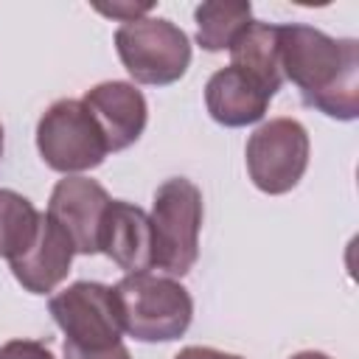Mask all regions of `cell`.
Segmentation results:
<instances>
[{"instance_id": "obj_1", "label": "cell", "mask_w": 359, "mask_h": 359, "mask_svg": "<svg viewBox=\"0 0 359 359\" xmlns=\"http://www.w3.org/2000/svg\"><path fill=\"white\" fill-rule=\"evenodd\" d=\"M278 59L283 81L300 90L306 107L337 118H359V42L334 39L303 22L278 25Z\"/></svg>"}, {"instance_id": "obj_2", "label": "cell", "mask_w": 359, "mask_h": 359, "mask_svg": "<svg viewBox=\"0 0 359 359\" xmlns=\"http://www.w3.org/2000/svg\"><path fill=\"white\" fill-rule=\"evenodd\" d=\"M123 331L137 342L180 339L194 320L191 292L174 280L151 272L121 278L115 286Z\"/></svg>"}, {"instance_id": "obj_3", "label": "cell", "mask_w": 359, "mask_h": 359, "mask_svg": "<svg viewBox=\"0 0 359 359\" xmlns=\"http://www.w3.org/2000/svg\"><path fill=\"white\" fill-rule=\"evenodd\" d=\"M202 191L185 180L171 177L154 191L151 202V258L154 266L168 275H188L199 258L202 230Z\"/></svg>"}, {"instance_id": "obj_4", "label": "cell", "mask_w": 359, "mask_h": 359, "mask_svg": "<svg viewBox=\"0 0 359 359\" xmlns=\"http://www.w3.org/2000/svg\"><path fill=\"white\" fill-rule=\"evenodd\" d=\"M115 50L126 73L137 84L149 87L180 81L191 65L188 34L165 17H140L121 22L115 31Z\"/></svg>"}, {"instance_id": "obj_5", "label": "cell", "mask_w": 359, "mask_h": 359, "mask_svg": "<svg viewBox=\"0 0 359 359\" xmlns=\"http://www.w3.org/2000/svg\"><path fill=\"white\" fill-rule=\"evenodd\" d=\"M36 149L48 168L70 177L98 168L109 154L107 140L81 98L53 101L36 123Z\"/></svg>"}, {"instance_id": "obj_6", "label": "cell", "mask_w": 359, "mask_h": 359, "mask_svg": "<svg viewBox=\"0 0 359 359\" xmlns=\"http://www.w3.org/2000/svg\"><path fill=\"white\" fill-rule=\"evenodd\" d=\"M48 311L65 334L67 345L81 351H101L121 342L123 323L112 286L98 280H76L50 294Z\"/></svg>"}, {"instance_id": "obj_7", "label": "cell", "mask_w": 359, "mask_h": 359, "mask_svg": "<svg viewBox=\"0 0 359 359\" xmlns=\"http://www.w3.org/2000/svg\"><path fill=\"white\" fill-rule=\"evenodd\" d=\"M309 132L294 118H269L261 123L244 149L252 185L269 196L292 191L309 168Z\"/></svg>"}, {"instance_id": "obj_8", "label": "cell", "mask_w": 359, "mask_h": 359, "mask_svg": "<svg viewBox=\"0 0 359 359\" xmlns=\"http://www.w3.org/2000/svg\"><path fill=\"white\" fill-rule=\"evenodd\" d=\"M109 202L112 199L101 182L81 174H70L53 185L45 213L67 233L79 255H95L101 219Z\"/></svg>"}, {"instance_id": "obj_9", "label": "cell", "mask_w": 359, "mask_h": 359, "mask_svg": "<svg viewBox=\"0 0 359 359\" xmlns=\"http://www.w3.org/2000/svg\"><path fill=\"white\" fill-rule=\"evenodd\" d=\"M81 104L95 118L109 151H123L137 143L149 121L146 98L132 81H101L84 93Z\"/></svg>"}, {"instance_id": "obj_10", "label": "cell", "mask_w": 359, "mask_h": 359, "mask_svg": "<svg viewBox=\"0 0 359 359\" xmlns=\"http://www.w3.org/2000/svg\"><path fill=\"white\" fill-rule=\"evenodd\" d=\"M98 252L112 258L126 275L149 272L154 266L149 213L126 199H112L101 219Z\"/></svg>"}, {"instance_id": "obj_11", "label": "cell", "mask_w": 359, "mask_h": 359, "mask_svg": "<svg viewBox=\"0 0 359 359\" xmlns=\"http://www.w3.org/2000/svg\"><path fill=\"white\" fill-rule=\"evenodd\" d=\"M73 255H76V250H73V241L67 238V233L48 213H42L34 244L22 255L8 261V266L25 292L48 294L67 278Z\"/></svg>"}, {"instance_id": "obj_12", "label": "cell", "mask_w": 359, "mask_h": 359, "mask_svg": "<svg viewBox=\"0 0 359 359\" xmlns=\"http://www.w3.org/2000/svg\"><path fill=\"white\" fill-rule=\"evenodd\" d=\"M269 98L272 95L264 90V84H258L250 73L233 65L216 70L205 84L208 115L216 123L230 126V129L258 123L266 115Z\"/></svg>"}, {"instance_id": "obj_13", "label": "cell", "mask_w": 359, "mask_h": 359, "mask_svg": "<svg viewBox=\"0 0 359 359\" xmlns=\"http://www.w3.org/2000/svg\"><path fill=\"white\" fill-rule=\"evenodd\" d=\"M230 65L250 73L269 95H275L283 84L280 59H278V25L252 20L230 45Z\"/></svg>"}, {"instance_id": "obj_14", "label": "cell", "mask_w": 359, "mask_h": 359, "mask_svg": "<svg viewBox=\"0 0 359 359\" xmlns=\"http://www.w3.org/2000/svg\"><path fill=\"white\" fill-rule=\"evenodd\" d=\"M196 20V42L199 48L219 53L230 50L236 36L252 22V6L250 3H202L194 11Z\"/></svg>"}, {"instance_id": "obj_15", "label": "cell", "mask_w": 359, "mask_h": 359, "mask_svg": "<svg viewBox=\"0 0 359 359\" xmlns=\"http://www.w3.org/2000/svg\"><path fill=\"white\" fill-rule=\"evenodd\" d=\"M39 216L42 213L22 194L0 188V258L14 261L34 244Z\"/></svg>"}, {"instance_id": "obj_16", "label": "cell", "mask_w": 359, "mask_h": 359, "mask_svg": "<svg viewBox=\"0 0 359 359\" xmlns=\"http://www.w3.org/2000/svg\"><path fill=\"white\" fill-rule=\"evenodd\" d=\"M0 359H56L45 342L36 339H8L0 345Z\"/></svg>"}, {"instance_id": "obj_17", "label": "cell", "mask_w": 359, "mask_h": 359, "mask_svg": "<svg viewBox=\"0 0 359 359\" xmlns=\"http://www.w3.org/2000/svg\"><path fill=\"white\" fill-rule=\"evenodd\" d=\"M65 359H132V353L123 342H118L112 348H101V351H81V348L65 342Z\"/></svg>"}, {"instance_id": "obj_18", "label": "cell", "mask_w": 359, "mask_h": 359, "mask_svg": "<svg viewBox=\"0 0 359 359\" xmlns=\"http://www.w3.org/2000/svg\"><path fill=\"white\" fill-rule=\"evenodd\" d=\"M95 8L101 14H107V17H115L121 22H129V20L146 17V11L154 8V3H140V6H135V3H112V6H95Z\"/></svg>"}, {"instance_id": "obj_19", "label": "cell", "mask_w": 359, "mask_h": 359, "mask_svg": "<svg viewBox=\"0 0 359 359\" xmlns=\"http://www.w3.org/2000/svg\"><path fill=\"white\" fill-rule=\"evenodd\" d=\"M174 359H244V356L224 353V351H216V348H208V345H188Z\"/></svg>"}, {"instance_id": "obj_20", "label": "cell", "mask_w": 359, "mask_h": 359, "mask_svg": "<svg viewBox=\"0 0 359 359\" xmlns=\"http://www.w3.org/2000/svg\"><path fill=\"white\" fill-rule=\"evenodd\" d=\"M289 359H331V356L323 353V351H300V353H294V356H289Z\"/></svg>"}, {"instance_id": "obj_21", "label": "cell", "mask_w": 359, "mask_h": 359, "mask_svg": "<svg viewBox=\"0 0 359 359\" xmlns=\"http://www.w3.org/2000/svg\"><path fill=\"white\" fill-rule=\"evenodd\" d=\"M0 157H3V123H0Z\"/></svg>"}]
</instances>
